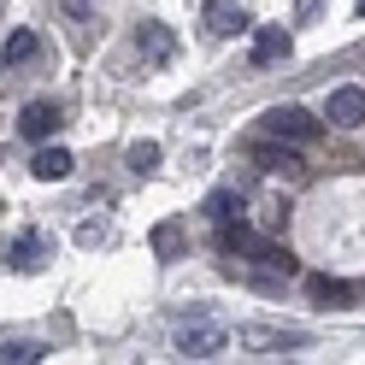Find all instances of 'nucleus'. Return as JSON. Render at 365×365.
<instances>
[{
    "label": "nucleus",
    "instance_id": "obj_16",
    "mask_svg": "<svg viewBox=\"0 0 365 365\" xmlns=\"http://www.w3.org/2000/svg\"><path fill=\"white\" fill-rule=\"evenodd\" d=\"M207 212H212L218 224H224V218H242V195H236V189H212V195H207Z\"/></svg>",
    "mask_w": 365,
    "mask_h": 365
},
{
    "label": "nucleus",
    "instance_id": "obj_2",
    "mask_svg": "<svg viewBox=\"0 0 365 365\" xmlns=\"http://www.w3.org/2000/svg\"><path fill=\"white\" fill-rule=\"evenodd\" d=\"M254 165H259L265 177H283V182H301V177H307V159L294 153V142H277V135L254 148Z\"/></svg>",
    "mask_w": 365,
    "mask_h": 365
},
{
    "label": "nucleus",
    "instance_id": "obj_20",
    "mask_svg": "<svg viewBox=\"0 0 365 365\" xmlns=\"http://www.w3.org/2000/svg\"><path fill=\"white\" fill-rule=\"evenodd\" d=\"M318 6H324V0H301V18H312V12H318Z\"/></svg>",
    "mask_w": 365,
    "mask_h": 365
},
{
    "label": "nucleus",
    "instance_id": "obj_1",
    "mask_svg": "<svg viewBox=\"0 0 365 365\" xmlns=\"http://www.w3.org/2000/svg\"><path fill=\"white\" fill-rule=\"evenodd\" d=\"M218 247H224V254H236V259H254L259 271H271V277H289V271H294L289 247L271 242V236H259V230H247L242 218H224L218 224Z\"/></svg>",
    "mask_w": 365,
    "mask_h": 365
},
{
    "label": "nucleus",
    "instance_id": "obj_18",
    "mask_svg": "<svg viewBox=\"0 0 365 365\" xmlns=\"http://www.w3.org/2000/svg\"><path fill=\"white\" fill-rule=\"evenodd\" d=\"M77 242H83V247H95V242H106V224H83V230H77Z\"/></svg>",
    "mask_w": 365,
    "mask_h": 365
},
{
    "label": "nucleus",
    "instance_id": "obj_12",
    "mask_svg": "<svg viewBox=\"0 0 365 365\" xmlns=\"http://www.w3.org/2000/svg\"><path fill=\"white\" fill-rule=\"evenodd\" d=\"M48 348L41 341H0V365H41Z\"/></svg>",
    "mask_w": 365,
    "mask_h": 365
},
{
    "label": "nucleus",
    "instance_id": "obj_7",
    "mask_svg": "<svg viewBox=\"0 0 365 365\" xmlns=\"http://www.w3.org/2000/svg\"><path fill=\"white\" fill-rule=\"evenodd\" d=\"M6 259H12V271H41V265L53 259V242L41 236V230H24V236L12 242V254H6Z\"/></svg>",
    "mask_w": 365,
    "mask_h": 365
},
{
    "label": "nucleus",
    "instance_id": "obj_5",
    "mask_svg": "<svg viewBox=\"0 0 365 365\" xmlns=\"http://www.w3.org/2000/svg\"><path fill=\"white\" fill-rule=\"evenodd\" d=\"M324 118H330L336 130H359V124H365V88H359V83H348V88H330Z\"/></svg>",
    "mask_w": 365,
    "mask_h": 365
},
{
    "label": "nucleus",
    "instance_id": "obj_21",
    "mask_svg": "<svg viewBox=\"0 0 365 365\" xmlns=\"http://www.w3.org/2000/svg\"><path fill=\"white\" fill-rule=\"evenodd\" d=\"M354 12H359V18H365V0H354Z\"/></svg>",
    "mask_w": 365,
    "mask_h": 365
},
{
    "label": "nucleus",
    "instance_id": "obj_6",
    "mask_svg": "<svg viewBox=\"0 0 365 365\" xmlns=\"http://www.w3.org/2000/svg\"><path fill=\"white\" fill-rule=\"evenodd\" d=\"M59 106L53 101H30L24 106V118H18V135H24V142H48V135H59Z\"/></svg>",
    "mask_w": 365,
    "mask_h": 365
},
{
    "label": "nucleus",
    "instance_id": "obj_8",
    "mask_svg": "<svg viewBox=\"0 0 365 365\" xmlns=\"http://www.w3.org/2000/svg\"><path fill=\"white\" fill-rule=\"evenodd\" d=\"M200 24H207L212 36H242L247 30V12L236 6V0H207V6H200Z\"/></svg>",
    "mask_w": 365,
    "mask_h": 365
},
{
    "label": "nucleus",
    "instance_id": "obj_19",
    "mask_svg": "<svg viewBox=\"0 0 365 365\" xmlns=\"http://www.w3.org/2000/svg\"><path fill=\"white\" fill-rule=\"evenodd\" d=\"M65 12H77V18H83V12H88V0H65Z\"/></svg>",
    "mask_w": 365,
    "mask_h": 365
},
{
    "label": "nucleus",
    "instance_id": "obj_4",
    "mask_svg": "<svg viewBox=\"0 0 365 365\" xmlns=\"http://www.w3.org/2000/svg\"><path fill=\"white\" fill-rule=\"evenodd\" d=\"M224 324H177V354L182 359H212V354H224Z\"/></svg>",
    "mask_w": 365,
    "mask_h": 365
},
{
    "label": "nucleus",
    "instance_id": "obj_10",
    "mask_svg": "<svg viewBox=\"0 0 365 365\" xmlns=\"http://www.w3.org/2000/svg\"><path fill=\"white\" fill-rule=\"evenodd\" d=\"M71 165H77V159L65 153V148H41V153L30 159V171H36L41 182H65V177H71Z\"/></svg>",
    "mask_w": 365,
    "mask_h": 365
},
{
    "label": "nucleus",
    "instance_id": "obj_14",
    "mask_svg": "<svg viewBox=\"0 0 365 365\" xmlns=\"http://www.w3.org/2000/svg\"><path fill=\"white\" fill-rule=\"evenodd\" d=\"M182 247H189V242H182V224H159V230H153V254L159 259H182Z\"/></svg>",
    "mask_w": 365,
    "mask_h": 365
},
{
    "label": "nucleus",
    "instance_id": "obj_11",
    "mask_svg": "<svg viewBox=\"0 0 365 365\" xmlns=\"http://www.w3.org/2000/svg\"><path fill=\"white\" fill-rule=\"evenodd\" d=\"M135 48H142L148 59H171V48H177V41H171V30H165V24H153V18H148V24L135 30Z\"/></svg>",
    "mask_w": 365,
    "mask_h": 365
},
{
    "label": "nucleus",
    "instance_id": "obj_17",
    "mask_svg": "<svg viewBox=\"0 0 365 365\" xmlns=\"http://www.w3.org/2000/svg\"><path fill=\"white\" fill-rule=\"evenodd\" d=\"M124 159H130V171H135V177H148V171L159 165V142H135Z\"/></svg>",
    "mask_w": 365,
    "mask_h": 365
},
{
    "label": "nucleus",
    "instance_id": "obj_9",
    "mask_svg": "<svg viewBox=\"0 0 365 365\" xmlns=\"http://www.w3.org/2000/svg\"><path fill=\"white\" fill-rule=\"evenodd\" d=\"M289 48H294V41H289V30H283V24H265V30L254 36V65H271V59H289Z\"/></svg>",
    "mask_w": 365,
    "mask_h": 365
},
{
    "label": "nucleus",
    "instance_id": "obj_3",
    "mask_svg": "<svg viewBox=\"0 0 365 365\" xmlns=\"http://www.w3.org/2000/svg\"><path fill=\"white\" fill-rule=\"evenodd\" d=\"M265 135H277V142H312L318 118H312L307 106H271L265 112Z\"/></svg>",
    "mask_w": 365,
    "mask_h": 365
},
{
    "label": "nucleus",
    "instance_id": "obj_15",
    "mask_svg": "<svg viewBox=\"0 0 365 365\" xmlns=\"http://www.w3.org/2000/svg\"><path fill=\"white\" fill-rule=\"evenodd\" d=\"M312 301H336V307H348L354 301V283H341V277H312Z\"/></svg>",
    "mask_w": 365,
    "mask_h": 365
},
{
    "label": "nucleus",
    "instance_id": "obj_13",
    "mask_svg": "<svg viewBox=\"0 0 365 365\" xmlns=\"http://www.w3.org/2000/svg\"><path fill=\"white\" fill-rule=\"evenodd\" d=\"M36 48H41L36 30H12V36H6V48H0V59H6V65H24V59H36Z\"/></svg>",
    "mask_w": 365,
    "mask_h": 365
}]
</instances>
